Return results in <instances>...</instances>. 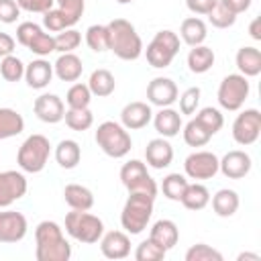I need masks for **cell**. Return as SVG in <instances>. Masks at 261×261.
Wrapping results in <instances>:
<instances>
[{
    "label": "cell",
    "mask_w": 261,
    "mask_h": 261,
    "mask_svg": "<svg viewBox=\"0 0 261 261\" xmlns=\"http://www.w3.org/2000/svg\"><path fill=\"white\" fill-rule=\"evenodd\" d=\"M24 130V118L14 108H0V141L16 137Z\"/></svg>",
    "instance_id": "obj_30"
},
{
    "label": "cell",
    "mask_w": 261,
    "mask_h": 261,
    "mask_svg": "<svg viewBox=\"0 0 261 261\" xmlns=\"http://www.w3.org/2000/svg\"><path fill=\"white\" fill-rule=\"evenodd\" d=\"M145 159H147V165H151L153 169H163V167L171 165V161H173L171 143L165 137L151 139L145 147Z\"/></svg>",
    "instance_id": "obj_20"
},
{
    "label": "cell",
    "mask_w": 261,
    "mask_h": 261,
    "mask_svg": "<svg viewBox=\"0 0 261 261\" xmlns=\"http://www.w3.org/2000/svg\"><path fill=\"white\" fill-rule=\"evenodd\" d=\"M165 249L161 245H157L153 239H147L143 243H139L137 251H135V259L137 261H161L165 257Z\"/></svg>",
    "instance_id": "obj_43"
},
{
    "label": "cell",
    "mask_w": 261,
    "mask_h": 261,
    "mask_svg": "<svg viewBox=\"0 0 261 261\" xmlns=\"http://www.w3.org/2000/svg\"><path fill=\"white\" fill-rule=\"evenodd\" d=\"M35 257L37 261H69L71 245L63 228L55 220H43L35 228Z\"/></svg>",
    "instance_id": "obj_1"
},
{
    "label": "cell",
    "mask_w": 261,
    "mask_h": 261,
    "mask_svg": "<svg viewBox=\"0 0 261 261\" xmlns=\"http://www.w3.org/2000/svg\"><path fill=\"white\" fill-rule=\"evenodd\" d=\"M120 181L128 190V194L139 192V194H149L153 198L157 196V184L149 175L147 165L139 159H130L120 167Z\"/></svg>",
    "instance_id": "obj_10"
},
{
    "label": "cell",
    "mask_w": 261,
    "mask_h": 261,
    "mask_svg": "<svg viewBox=\"0 0 261 261\" xmlns=\"http://www.w3.org/2000/svg\"><path fill=\"white\" fill-rule=\"evenodd\" d=\"M239 204H241L239 194L228 188H222L212 196V210L216 212V216H222V218L232 216L239 210Z\"/></svg>",
    "instance_id": "obj_29"
},
{
    "label": "cell",
    "mask_w": 261,
    "mask_h": 261,
    "mask_svg": "<svg viewBox=\"0 0 261 261\" xmlns=\"http://www.w3.org/2000/svg\"><path fill=\"white\" fill-rule=\"evenodd\" d=\"M208 16V20H210V24L212 27H216V29H228V27H232L234 22H237V14L234 12H230L220 0L214 4V8L206 14Z\"/></svg>",
    "instance_id": "obj_42"
},
{
    "label": "cell",
    "mask_w": 261,
    "mask_h": 261,
    "mask_svg": "<svg viewBox=\"0 0 261 261\" xmlns=\"http://www.w3.org/2000/svg\"><path fill=\"white\" fill-rule=\"evenodd\" d=\"M118 4H130V2H135V0H116Z\"/></svg>",
    "instance_id": "obj_55"
},
{
    "label": "cell",
    "mask_w": 261,
    "mask_h": 261,
    "mask_svg": "<svg viewBox=\"0 0 261 261\" xmlns=\"http://www.w3.org/2000/svg\"><path fill=\"white\" fill-rule=\"evenodd\" d=\"M184 171L190 179H210L218 173V157L212 151H194L186 157Z\"/></svg>",
    "instance_id": "obj_12"
},
{
    "label": "cell",
    "mask_w": 261,
    "mask_h": 261,
    "mask_svg": "<svg viewBox=\"0 0 261 261\" xmlns=\"http://www.w3.org/2000/svg\"><path fill=\"white\" fill-rule=\"evenodd\" d=\"M16 4H18L20 10L45 14L47 10H51L55 6V0H16Z\"/></svg>",
    "instance_id": "obj_49"
},
{
    "label": "cell",
    "mask_w": 261,
    "mask_h": 261,
    "mask_svg": "<svg viewBox=\"0 0 261 261\" xmlns=\"http://www.w3.org/2000/svg\"><path fill=\"white\" fill-rule=\"evenodd\" d=\"M237 259H239V261H245V259H251V261H261V257H259L257 253H241Z\"/></svg>",
    "instance_id": "obj_54"
},
{
    "label": "cell",
    "mask_w": 261,
    "mask_h": 261,
    "mask_svg": "<svg viewBox=\"0 0 261 261\" xmlns=\"http://www.w3.org/2000/svg\"><path fill=\"white\" fill-rule=\"evenodd\" d=\"M214 51L206 45H196L188 53V67L192 73H206L214 65Z\"/></svg>",
    "instance_id": "obj_31"
},
{
    "label": "cell",
    "mask_w": 261,
    "mask_h": 261,
    "mask_svg": "<svg viewBox=\"0 0 261 261\" xmlns=\"http://www.w3.org/2000/svg\"><path fill=\"white\" fill-rule=\"evenodd\" d=\"M179 37L186 45L190 47H196V45H202L208 37V29H206V22L198 16H188L181 20V27H179Z\"/></svg>",
    "instance_id": "obj_25"
},
{
    "label": "cell",
    "mask_w": 261,
    "mask_h": 261,
    "mask_svg": "<svg viewBox=\"0 0 261 261\" xmlns=\"http://www.w3.org/2000/svg\"><path fill=\"white\" fill-rule=\"evenodd\" d=\"M237 67L245 77H255L261 73V51L257 47H241L237 51Z\"/></svg>",
    "instance_id": "obj_26"
},
{
    "label": "cell",
    "mask_w": 261,
    "mask_h": 261,
    "mask_svg": "<svg viewBox=\"0 0 261 261\" xmlns=\"http://www.w3.org/2000/svg\"><path fill=\"white\" fill-rule=\"evenodd\" d=\"M249 92H251V86H249V80L241 73H228L220 86H218V92H216V98H218V104L228 110V112H234V110H241L245 100L249 98Z\"/></svg>",
    "instance_id": "obj_8"
},
{
    "label": "cell",
    "mask_w": 261,
    "mask_h": 261,
    "mask_svg": "<svg viewBox=\"0 0 261 261\" xmlns=\"http://www.w3.org/2000/svg\"><path fill=\"white\" fill-rule=\"evenodd\" d=\"M86 43L94 53H104L108 51L110 45V33L106 24H92L86 31Z\"/></svg>",
    "instance_id": "obj_35"
},
{
    "label": "cell",
    "mask_w": 261,
    "mask_h": 261,
    "mask_svg": "<svg viewBox=\"0 0 261 261\" xmlns=\"http://www.w3.org/2000/svg\"><path fill=\"white\" fill-rule=\"evenodd\" d=\"M261 135V112L257 108H247L243 110L234 122H232V139L234 143L249 147L253 143H257Z\"/></svg>",
    "instance_id": "obj_11"
},
{
    "label": "cell",
    "mask_w": 261,
    "mask_h": 261,
    "mask_svg": "<svg viewBox=\"0 0 261 261\" xmlns=\"http://www.w3.org/2000/svg\"><path fill=\"white\" fill-rule=\"evenodd\" d=\"M98 147L112 159H120L124 155H128V151L133 149V139L128 135V130L114 120H104L98 124L96 135H94Z\"/></svg>",
    "instance_id": "obj_4"
},
{
    "label": "cell",
    "mask_w": 261,
    "mask_h": 261,
    "mask_svg": "<svg viewBox=\"0 0 261 261\" xmlns=\"http://www.w3.org/2000/svg\"><path fill=\"white\" fill-rule=\"evenodd\" d=\"M0 75L6 82H20L24 77V63L16 55H6L0 61Z\"/></svg>",
    "instance_id": "obj_41"
},
{
    "label": "cell",
    "mask_w": 261,
    "mask_h": 261,
    "mask_svg": "<svg viewBox=\"0 0 261 261\" xmlns=\"http://www.w3.org/2000/svg\"><path fill=\"white\" fill-rule=\"evenodd\" d=\"M88 88L92 92V96H98V98H106L114 92L116 88V80L114 75L108 71V69H94L90 73V80H88Z\"/></svg>",
    "instance_id": "obj_32"
},
{
    "label": "cell",
    "mask_w": 261,
    "mask_h": 261,
    "mask_svg": "<svg viewBox=\"0 0 261 261\" xmlns=\"http://www.w3.org/2000/svg\"><path fill=\"white\" fill-rule=\"evenodd\" d=\"M51 155V143L45 135H31L22 141L16 153V163L27 173H39L45 169Z\"/></svg>",
    "instance_id": "obj_5"
},
{
    "label": "cell",
    "mask_w": 261,
    "mask_h": 261,
    "mask_svg": "<svg viewBox=\"0 0 261 261\" xmlns=\"http://www.w3.org/2000/svg\"><path fill=\"white\" fill-rule=\"evenodd\" d=\"M82 159V149L77 145V141L73 139H63L57 143L55 147V161L59 163V167L63 169H73Z\"/></svg>",
    "instance_id": "obj_28"
},
{
    "label": "cell",
    "mask_w": 261,
    "mask_h": 261,
    "mask_svg": "<svg viewBox=\"0 0 261 261\" xmlns=\"http://www.w3.org/2000/svg\"><path fill=\"white\" fill-rule=\"evenodd\" d=\"M63 198L71 210H90L94 206L92 190L82 186V184H67L63 190Z\"/></svg>",
    "instance_id": "obj_27"
},
{
    "label": "cell",
    "mask_w": 261,
    "mask_h": 261,
    "mask_svg": "<svg viewBox=\"0 0 261 261\" xmlns=\"http://www.w3.org/2000/svg\"><path fill=\"white\" fill-rule=\"evenodd\" d=\"M65 232L84 245H94L104 234V222L88 210H71L65 214Z\"/></svg>",
    "instance_id": "obj_6"
},
{
    "label": "cell",
    "mask_w": 261,
    "mask_h": 261,
    "mask_svg": "<svg viewBox=\"0 0 261 261\" xmlns=\"http://www.w3.org/2000/svg\"><path fill=\"white\" fill-rule=\"evenodd\" d=\"M259 24H261V18H259V16H255V18L251 20V24H249V35H251L255 41H261V31H259Z\"/></svg>",
    "instance_id": "obj_53"
},
{
    "label": "cell",
    "mask_w": 261,
    "mask_h": 261,
    "mask_svg": "<svg viewBox=\"0 0 261 261\" xmlns=\"http://www.w3.org/2000/svg\"><path fill=\"white\" fill-rule=\"evenodd\" d=\"M147 100L153 106L165 108L177 100V86L171 77H155L147 86Z\"/></svg>",
    "instance_id": "obj_17"
},
{
    "label": "cell",
    "mask_w": 261,
    "mask_h": 261,
    "mask_svg": "<svg viewBox=\"0 0 261 261\" xmlns=\"http://www.w3.org/2000/svg\"><path fill=\"white\" fill-rule=\"evenodd\" d=\"M84 63L75 53H61L53 63V73L61 82H77L82 77Z\"/></svg>",
    "instance_id": "obj_23"
},
{
    "label": "cell",
    "mask_w": 261,
    "mask_h": 261,
    "mask_svg": "<svg viewBox=\"0 0 261 261\" xmlns=\"http://www.w3.org/2000/svg\"><path fill=\"white\" fill-rule=\"evenodd\" d=\"M251 167H253L251 155L241 149L228 151L222 159H218V171H222V175L228 179H243L245 175H249Z\"/></svg>",
    "instance_id": "obj_15"
},
{
    "label": "cell",
    "mask_w": 261,
    "mask_h": 261,
    "mask_svg": "<svg viewBox=\"0 0 261 261\" xmlns=\"http://www.w3.org/2000/svg\"><path fill=\"white\" fill-rule=\"evenodd\" d=\"M153 126H155V130L161 135V137H165V139H171V137H175V135H179V130H181V114L177 112V110H173L171 106H165V108H161L157 114H153Z\"/></svg>",
    "instance_id": "obj_22"
},
{
    "label": "cell",
    "mask_w": 261,
    "mask_h": 261,
    "mask_svg": "<svg viewBox=\"0 0 261 261\" xmlns=\"http://www.w3.org/2000/svg\"><path fill=\"white\" fill-rule=\"evenodd\" d=\"M24 80H27V86L29 88L43 90L53 80V65L47 59H43V57L33 59L29 65H24Z\"/></svg>",
    "instance_id": "obj_21"
},
{
    "label": "cell",
    "mask_w": 261,
    "mask_h": 261,
    "mask_svg": "<svg viewBox=\"0 0 261 261\" xmlns=\"http://www.w3.org/2000/svg\"><path fill=\"white\" fill-rule=\"evenodd\" d=\"M179 202L188 210H202L210 202V192H208V188L204 184H198V181L196 184H188V188H186V192H184Z\"/></svg>",
    "instance_id": "obj_33"
},
{
    "label": "cell",
    "mask_w": 261,
    "mask_h": 261,
    "mask_svg": "<svg viewBox=\"0 0 261 261\" xmlns=\"http://www.w3.org/2000/svg\"><path fill=\"white\" fill-rule=\"evenodd\" d=\"M218 0H186V6L194 12V14H208L212 8H214V4H216Z\"/></svg>",
    "instance_id": "obj_50"
},
{
    "label": "cell",
    "mask_w": 261,
    "mask_h": 261,
    "mask_svg": "<svg viewBox=\"0 0 261 261\" xmlns=\"http://www.w3.org/2000/svg\"><path fill=\"white\" fill-rule=\"evenodd\" d=\"M100 251L106 259H124L130 255V239L122 230H110L100 237Z\"/></svg>",
    "instance_id": "obj_19"
},
{
    "label": "cell",
    "mask_w": 261,
    "mask_h": 261,
    "mask_svg": "<svg viewBox=\"0 0 261 261\" xmlns=\"http://www.w3.org/2000/svg\"><path fill=\"white\" fill-rule=\"evenodd\" d=\"M43 27L49 33H61L63 29H69V22L59 8H51L43 14Z\"/></svg>",
    "instance_id": "obj_46"
},
{
    "label": "cell",
    "mask_w": 261,
    "mask_h": 261,
    "mask_svg": "<svg viewBox=\"0 0 261 261\" xmlns=\"http://www.w3.org/2000/svg\"><path fill=\"white\" fill-rule=\"evenodd\" d=\"M200 88L198 86H192V88H188L177 100H179V112L181 114H194L196 110H198V106H200Z\"/></svg>",
    "instance_id": "obj_47"
},
{
    "label": "cell",
    "mask_w": 261,
    "mask_h": 261,
    "mask_svg": "<svg viewBox=\"0 0 261 261\" xmlns=\"http://www.w3.org/2000/svg\"><path fill=\"white\" fill-rule=\"evenodd\" d=\"M33 112H35V116L39 120H43L47 124H55V122H61L63 120L65 104L55 94H41L33 102Z\"/></svg>",
    "instance_id": "obj_16"
},
{
    "label": "cell",
    "mask_w": 261,
    "mask_h": 261,
    "mask_svg": "<svg viewBox=\"0 0 261 261\" xmlns=\"http://www.w3.org/2000/svg\"><path fill=\"white\" fill-rule=\"evenodd\" d=\"M14 51V39L8 33H0V57L12 55Z\"/></svg>",
    "instance_id": "obj_52"
},
{
    "label": "cell",
    "mask_w": 261,
    "mask_h": 261,
    "mask_svg": "<svg viewBox=\"0 0 261 261\" xmlns=\"http://www.w3.org/2000/svg\"><path fill=\"white\" fill-rule=\"evenodd\" d=\"M230 12H234V14H241V12H247L249 10V6H251V2L253 0H220Z\"/></svg>",
    "instance_id": "obj_51"
},
{
    "label": "cell",
    "mask_w": 261,
    "mask_h": 261,
    "mask_svg": "<svg viewBox=\"0 0 261 261\" xmlns=\"http://www.w3.org/2000/svg\"><path fill=\"white\" fill-rule=\"evenodd\" d=\"M153 118V110L147 102H128L120 112V124L126 130H139L145 128Z\"/></svg>",
    "instance_id": "obj_18"
},
{
    "label": "cell",
    "mask_w": 261,
    "mask_h": 261,
    "mask_svg": "<svg viewBox=\"0 0 261 261\" xmlns=\"http://www.w3.org/2000/svg\"><path fill=\"white\" fill-rule=\"evenodd\" d=\"M186 188H188V179L181 173H169V175L163 177V184H161L163 196L167 200H173V202H179L181 200Z\"/></svg>",
    "instance_id": "obj_37"
},
{
    "label": "cell",
    "mask_w": 261,
    "mask_h": 261,
    "mask_svg": "<svg viewBox=\"0 0 261 261\" xmlns=\"http://www.w3.org/2000/svg\"><path fill=\"white\" fill-rule=\"evenodd\" d=\"M153 202L155 198L149 194H139V192H130L122 212H120V224L128 234H141L153 214Z\"/></svg>",
    "instance_id": "obj_3"
},
{
    "label": "cell",
    "mask_w": 261,
    "mask_h": 261,
    "mask_svg": "<svg viewBox=\"0 0 261 261\" xmlns=\"http://www.w3.org/2000/svg\"><path fill=\"white\" fill-rule=\"evenodd\" d=\"M53 39H55V51L59 53H73V49H77L82 43V35L73 27L63 29L61 33L53 35Z\"/></svg>",
    "instance_id": "obj_40"
},
{
    "label": "cell",
    "mask_w": 261,
    "mask_h": 261,
    "mask_svg": "<svg viewBox=\"0 0 261 261\" xmlns=\"http://www.w3.org/2000/svg\"><path fill=\"white\" fill-rule=\"evenodd\" d=\"M18 16H20V8H18L16 0H0V22L12 24V22H16Z\"/></svg>",
    "instance_id": "obj_48"
},
{
    "label": "cell",
    "mask_w": 261,
    "mask_h": 261,
    "mask_svg": "<svg viewBox=\"0 0 261 261\" xmlns=\"http://www.w3.org/2000/svg\"><path fill=\"white\" fill-rule=\"evenodd\" d=\"M149 239H153L157 245H161L165 251L173 249L179 241V230H177V224L169 218H161L157 220L153 226H151V232H149Z\"/></svg>",
    "instance_id": "obj_24"
},
{
    "label": "cell",
    "mask_w": 261,
    "mask_h": 261,
    "mask_svg": "<svg viewBox=\"0 0 261 261\" xmlns=\"http://www.w3.org/2000/svg\"><path fill=\"white\" fill-rule=\"evenodd\" d=\"M57 2V8L65 14V18H67V22H69V27H73L80 18H82V14H84V0H55Z\"/></svg>",
    "instance_id": "obj_45"
},
{
    "label": "cell",
    "mask_w": 261,
    "mask_h": 261,
    "mask_svg": "<svg viewBox=\"0 0 261 261\" xmlns=\"http://www.w3.org/2000/svg\"><path fill=\"white\" fill-rule=\"evenodd\" d=\"M63 120L71 130L84 133L94 124V114L90 108H67L63 114Z\"/></svg>",
    "instance_id": "obj_34"
},
{
    "label": "cell",
    "mask_w": 261,
    "mask_h": 261,
    "mask_svg": "<svg viewBox=\"0 0 261 261\" xmlns=\"http://www.w3.org/2000/svg\"><path fill=\"white\" fill-rule=\"evenodd\" d=\"M106 27H108V33H110L108 51H112L118 59L135 61L143 55V41H141L133 22H128L126 18H114Z\"/></svg>",
    "instance_id": "obj_2"
},
{
    "label": "cell",
    "mask_w": 261,
    "mask_h": 261,
    "mask_svg": "<svg viewBox=\"0 0 261 261\" xmlns=\"http://www.w3.org/2000/svg\"><path fill=\"white\" fill-rule=\"evenodd\" d=\"M186 261H222V253L206 243H198L186 251Z\"/></svg>",
    "instance_id": "obj_44"
},
{
    "label": "cell",
    "mask_w": 261,
    "mask_h": 261,
    "mask_svg": "<svg viewBox=\"0 0 261 261\" xmlns=\"http://www.w3.org/2000/svg\"><path fill=\"white\" fill-rule=\"evenodd\" d=\"M184 130V141H186V145H190V147H204L210 139H212V135L196 120V118H192L186 126H181Z\"/></svg>",
    "instance_id": "obj_38"
},
{
    "label": "cell",
    "mask_w": 261,
    "mask_h": 261,
    "mask_svg": "<svg viewBox=\"0 0 261 261\" xmlns=\"http://www.w3.org/2000/svg\"><path fill=\"white\" fill-rule=\"evenodd\" d=\"M27 177L20 171H0V208H8L27 194Z\"/></svg>",
    "instance_id": "obj_13"
},
{
    "label": "cell",
    "mask_w": 261,
    "mask_h": 261,
    "mask_svg": "<svg viewBox=\"0 0 261 261\" xmlns=\"http://www.w3.org/2000/svg\"><path fill=\"white\" fill-rule=\"evenodd\" d=\"M65 102H67V108H90L92 92L88 84H82V82L71 84L65 94Z\"/></svg>",
    "instance_id": "obj_36"
},
{
    "label": "cell",
    "mask_w": 261,
    "mask_h": 261,
    "mask_svg": "<svg viewBox=\"0 0 261 261\" xmlns=\"http://www.w3.org/2000/svg\"><path fill=\"white\" fill-rule=\"evenodd\" d=\"M16 41L22 47H27L31 53L39 55V57H45V55H49V53L55 51V39H53V35L45 33L43 27H39L37 22H31V20L20 22L16 27Z\"/></svg>",
    "instance_id": "obj_9"
},
{
    "label": "cell",
    "mask_w": 261,
    "mask_h": 261,
    "mask_svg": "<svg viewBox=\"0 0 261 261\" xmlns=\"http://www.w3.org/2000/svg\"><path fill=\"white\" fill-rule=\"evenodd\" d=\"M177 53H179V37H177V33H173L169 29L155 33V37L151 39V43L145 49L149 65L157 67V69L167 67Z\"/></svg>",
    "instance_id": "obj_7"
},
{
    "label": "cell",
    "mask_w": 261,
    "mask_h": 261,
    "mask_svg": "<svg viewBox=\"0 0 261 261\" xmlns=\"http://www.w3.org/2000/svg\"><path fill=\"white\" fill-rule=\"evenodd\" d=\"M27 216L16 210L0 212V243H18L27 237Z\"/></svg>",
    "instance_id": "obj_14"
},
{
    "label": "cell",
    "mask_w": 261,
    "mask_h": 261,
    "mask_svg": "<svg viewBox=\"0 0 261 261\" xmlns=\"http://www.w3.org/2000/svg\"><path fill=\"white\" fill-rule=\"evenodd\" d=\"M196 120H198L210 135H216V133L222 128V124H224L222 112H220L218 108H212V106H206V108L198 110V112H196Z\"/></svg>",
    "instance_id": "obj_39"
}]
</instances>
